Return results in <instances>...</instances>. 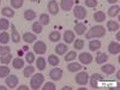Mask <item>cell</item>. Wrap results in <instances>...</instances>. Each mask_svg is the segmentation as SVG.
Masks as SVG:
<instances>
[{"label": "cell", "mask_w": 120, "mask_h": 90, "mask_svg": "<svg viewBox=\"0 0 120 90\" xmlns=\"http://www.w3.org/2000/svg\"><path fill=\"white\" fill-rule=\"evenodd\" d=\"M45 82V77L42 73H36L33 78L31 81H30V86H31L33 89H38L40 86H41Z\"/></svg>", "instance_id": "7a4b0ae2"}, {"label": "cell", "mask_w": 120, "mask_h": 90, "mask_svg": "<svg viewBox=\"0 0 120 90\" xmlns=\"http://www.w3.org/2000/svg\"><path fill=\"white\" fill-rule=\"evenodd\" d=\"M59 58L56 56V55H54V54H51L48 56V63L51 64L52 66H56V65H59Z\"/></svg>", "instance_id": "83f0119b"}, {"label": "cell", "mask_w": 120, "mask_h": 90, "mask_svg": "<svg viewBox=\"0 0 120 90\" xmlns=\"http://www.w3.org/2000/svg\"><path fill=\"white\" fill-rule=\"evenodd\" d=\"M48 11L51 12V15H58L59 12V7H58V3L55 1V0H51L48 4Z\"/></svg>", "instance_id": "8fae6325"}, {"label": "cell", "mask_w": 120, "mask_h": 90, "mask_svg": "<svg viewBox=\"0 0 120 90\" xmlns=\"http://www.w3.org/2000/svg\"><path fill=\"white\" fill-rule=\"evenodd\" d=\"M49 77H51L53 81H60L63 77V70L60 68H53L51 72H49Z\"/></svg>", "instance_id": "9c48e42d"}, {"label": "cell", "mask_w": 120, "mask_h": 90, "mask_svg": "<svg viewBox=\"0 0 120 90\" xmlns=\"http://www.w3.org/2000/svg\"><path fill=\"white\" fill-rule=\"evenodd\" d=\"M10 53H11V48H10V47H7V46H0V56L10 54Z\"/></svg>", "instance_id": "d590c367"}, {"label": "cell", "mask_w": 120, "mask_h": 90, "mask_svg": "<svg viewBox=\"0 0 120 90\" xmlns=\"http://www.w3.org/2000/svg\"><path fill=\"white\" fill-rule=\"evenodd\" d=\"M31 1H38V0H31Z\"/></svg>", "instance_id": "f5cc1de1"}, {"label": "cell", "mask_w": 120, "mask_h": 90, "mask_svg": "<svg viewBox=\"0 0 120 90\" xmlns=\"http://www.w3.org/2000/svg\"><path fill=\"white\" fill-rule=\"evenodd\" d=\"M23 0H11V5L13 8H19L23 6Z\"/></svg>", "instance_id": "74e56055"}, {"label": "cell", "mask_w": 120, "mask_h": 90, "mask_svg": "<svg viewBox=\"0 0 120 90\" xmlns=\"http://www.w3.org/2000/svg\"><path fill=\"white\" fill-rule=\"evenodd\" d=\"M60 34L58 33V31H52L51 34H49V40H51L52 42H56V41H59L60 40Z\"/></svg>", "instance_id": "d6a6232c"}, {"label": "cell", "mask_w": 120, "mask_h": 90, "mask_svg": "<svg viewBox=\"0 0 120 90\" xmlns=\"http://www.w3.org/2000/svg\"><path fill=\"white\" fill-rule=\"evenodd\" d=\"M36 66L38 67V70H45L46 68V60H45V58H38L37 60H36Z\"/></svg>", "instance_id": "f546056e"}, {"label": "cell", "mask_w": 120, "mask_h": 90, "mask_svg": "<svg viewBox=\"0 0 120 90\" xmlns=\"http://www.w3.org/2000/svg\"><path fill=\"white\" fill-rule=\"evenodd\" d=\"M8 26H10V23L7 19H4V18L0 19V30H6L8 29Z\"/></svg>", "instance_id": "8d00e7d4"}, {"label": "cell", "mask_w": 120, "mask_h": 90, "mask_svg": "<svg viewBox=\"0 0 120 90\" xmlns=\"http://www.w3.org/2000/svg\"><path fill=\"white\" fill-rule=\"evenodd\" d=\"M119 40H120V34L118 33V34H116V41H119Z\"/></svg>", "instance_id": "816d5d0a"}, {"label": "cell", "mask_w": 120, "mask_h": 90, "mask_svg": "<svg viewBox=\"0 0 120 90\" xmlns=\"http://www.w3.org/2000/svg\"><path fill=\"white\" fill-rule=\"evenodd\" d=\"M108 52L111 54H119L120 53V45H119V42L112 41L111 43L108 45Z\"/></svg>", "instance_id": "ba28073f"}, {"label": "cell", "mask_w": 120, "mask_h": 90, "mask_svg": "<svg viewBox=\"0 0 120 90\" xmlns=\"http://www.w3.org/2000/svg\"><path fill=\"white\" fill-rule=\"evenodd\" d=\"M108 3H111V4H115L116 1H119V0H107Z\"/></svg>", "instance_id": "bcb514c9"}, {"label": "cell", "mask_w": 120, "mask_h": 90, "mask_svg": "<svg viewBox=\"0 0 120 90\" xmlns=\"http://www.w3.org/2000/svg\"><path fill=\"white\" fill-rule=\"evenodd\" d=\"M25 59H26V61L29 63V64H31V63H34V60H35V56H34V53H26V55H25Z\"/></svg>", "instance_id": "7bdbcfd3"}, {"label": "cell", "mask_w": 120, "mask_h": 90, "mask_svg": "<svg viewBox=\"0 0 120 90\" xmlns=\"http://www.w3.org/2000/svg\"><path fill=\"white\" fill-rule=\"evenodd\" d=\"M116 79H118V81L120 79V71H118V72H116Z\"/></svg>", "instance_id": "c3c4849f"}, {"label": "cell", "mask_w": 120, "mask_h": 90, "mask_svg": "<svg viewBox=\"0 0 120 90\" xmlns=\"http://www.w3.org/2000/svg\"><path fill=\"white\" fill-rule=\"evenodd\" d=\"M43 90H55V85L54 83H51V82H48L45 84V86H42Z\"/></svg>", "instance_id": "b9f144b4"}, {"label": "cell", "mask_w": 120, "mask_h": 90, "mask_svg": "<svg viewBox=\"0 0 120 90\" xmlns=\"http://www.w3.org/2000/svg\"><path fill=\"white\" fill-rule=\"evenodd\" d=\"M10 75V68L6 66H0V78L7 77Z\"/></svg>", "instance_id": "836d02e7"}, {"label": "cell", "mask_w": 120, "mask_h": 90, "mask_svg": "<svg viewBox=\"0 0 120 90\" xmlns=\"http://www.w3.org/2000/svg\"><path fill=\"white\" fill-rule=\"evenodd\" d=\"M13 67L16 70H21L22 67H24V60L21 58H16L13 60Z\"/></svg>", "instance_id": "484cf974"}, {"label": "cell", "mask_w": 120, "mask_h": 90, "mask_svg": "<svg viewBox=\"0 0 120 90\" xmlns=\"http://www.w3.org/2000/svg\"><path fill=\"white\" fill-rule=\"evenodd\" d=\"M34 71H35V67H33V66H28V67H25L24 68V71H23V75H24V77H26V78H29L30 76H31L33 73H34Z\"/></svg>", "instance_id": "4dcf8cb0"}, {"label": "cell", "mask_w": 120, "mask_h": 90, "mask_svg": "<svg viewBox=\"0 0 120 90\" xmlns=\"http://www.w3.org/2000/svg\"><path fill=\"white\" fill-rule=\"evenodd\" d=\"M8 41H10V35L7 33H1L0 34V43L6 45Z\"/></svg>", "instance_id": "e575fe53"}, {"label": "cell", "mask_w": 120, "mask_h": 90, "mask_svg": "<svg viewBox=\"0 0 120 90\" xmlns=\"http://www.w3.org/2000/svg\"><path fill=\"white\" fill-rule=\"evenodd\" d=\"M107 28L109 31H118L119 30V23L114 21H108L107 22Z\"/></svg>", "instance_id": "ac0fdd59"}, {"label": "cell", "mask_w": 120, "mask_h": 90, "mask_svg": "<svg viewBox=\"0 0 120 90\" xmlns=\"http://www.w3.org/2000/svg\"><path fill=\"white\" fill-rule=\"evenodd\" d=\"M38 19H40V24H41V25H48L49 24V17L46 13H42L41 16H40Z\"/></svg>", "instance_id": "f1b7e54d"}, {"label": "cell", "mask_w": 120, "mask_h": 90, "mask_svg": "<svg viewBox=\"0 0 120 90\" xmlns=\"http://www.w3.org/2000/svg\"><path fill=\"white\" fill-rule=\"evenodd\" d=\"M67 52V46L65 43H59L56 47H55V53L58 55H63Z\"/></svg>", "instance_id": "2e32d148"}, {"label": "cell", "mask_w": 120, "mask_h": 90, "mask_svg": "<svg viewBox=\"0 0 120 90\" xmlns=\"http://www.w3.org/2000/svg\"><path fill=\"white\" fill-rule=\"evenodd\" d=\"M46 51H47V46H46L45 42L38 41V42H36V43L34 45V52H35L36 54H45Z\"/></svg>", "instance_id": "5b68a950"}, {"label": "cell", "mask_w": 120, "mask_h": 90, "mask_svg": "<svg viewBox=\"0 0 120 90\" xmlns=\"http://www.w3.org/2000/svg\"><path fill=\"white\" fill-rule=\"evenodd\" d=\"M85 30H86V28H85V25L82 24V23H77V24L75 25V31L77 33V35H83V34L85 33Z\"/></svg>", "instance_id": "44dd1931"}, {"label": "cell", "mask_w": 120, "mask_h": 90, "mask_svg": "<svg viewBox=\"0 0 120 90\" xmlns=\"http://www.w3.org/2000/svg\"><path fill=\"white\" fill-rule=\"evenodd\" d=\"M11 59H12V55H11V53H10V54L3 55L1 58H0V61H1L3 64H8L10 61H11Z\"/></svg>", "instance_id": "f35d334b"}, {"label": "cell", "mask_w": 120, "mask_h": 90, "mask_svg": "<svg viewBox=\"0 0 120 90\" xmlns=\"http://www.w3.org/2000/svg\"><path fill=\"white\" fill-rule=\"evenodd\" d=\"M18 90H29V88L26 85H21V86H18Z\"/></svg>", "instance_id": "f6af8a7d"}, {"label": "cell", "mask_w": 120, "mask_h": 90, "mask_svg": "<svg viewBox=\"0 0 120 90\" xmlns=\"http://www.w3.org/2000/svg\"><path fill=\"white\" fill-rule=\"evenodd\" d=\"M18 84V77L16 75H10V77L6 78V85L10 88V89H13L16 88Z\"/></svg>", "instance_id": "8992f818"}, {"label": "cell", "mask_w": 120, "mask_h": 90, "mask_svg": "<svg viewBox=\"0 0 120 90\" xmlns=\"http://www.w3.org/2000/svg\"><path fill=\"white\" fill-rule=\"evenodd\" d=\"M24 18L26 19V21H33V19H35V18H36L35 11H33V10H25V12H24Z\"/></svg>", "instance_id": "7402d4cb"}, {"label": "cell", "mask_w": 120, "mask_h": 90, "mask_svg": "<svg viewBox=\"0 0 120 90\" xmlns=\"http://www.w3.org/2000/svg\"><path fill=\"white\" fill-rule=\"evenodd\" d=\"M33 30H34V33H36V34H41L42 33V25L40 23H34L33 24Z\"/></svg>", "instance_id": "ab89813d"}, {"label": "cell", "mask_w": 120, "mask_h": 90, "mask_svg": "<svg viewBox=\"0 0 120 90\" xmlns=\"http://www.w3.org/2000/svg\"><path fill=\"white\" fill-rule=\"evenodd\" d=\"M0 1H1V0H0Z\"/></svg>", "instance_id": "db71d44e"}, {"label": "cell", "mask_w": 120, "mask_h": 90, "mask_svg": "<svg viewBox=\"0 0 120 90\" xmlns=\"http://www.w3.org/2000/svg\"><path fill=\"white\" fill-rule=\"evenodd\" d=\"M23 40L26 42V43H31V42H34L35 40H36V36L34 35V34H30V33H25L24 35H23Z\"/></svg>", "instance_id": "4316f807"}, {"label": "cell", "mask_w": 120, "mask_h": 90, "mask_svg": "<svg viewBox=\"0 0 120 90\" xmlns=\"http://www.w3.org/2000/svg\"><path fill=\"white\" fill-rule=\"evenodd\" d=\"M73 46H75L76 49H82L84 47V41L83 40H77V41H75Z\"/></svg>", "instance_id": "60d3db41"}, {"label": "cell", "mask_w": 120, "mask_h": 90, "mask_svg": "<svg viewBox=\"0 0 120 90\" xmlns=\"http://www.w3.org/2000/svg\"><path fill=\"white\" fill-rule=\"evenodd\" d=\"M100 48H101V42H100L98 40H93V41L89 42V49L91 52H96Z\"/></svg>", "instance_id": "5bb4252c"}, {"label": "cell", "mask_w": 120, "mask_h": 90, "mask_svg": "<svg viewBox=\"0 0 120 90\" xmlns=\"http://www.w3.org/2000/svg\"><path fill=\"white\" fill-rule=\"evenodd\" d=\"M94 19H95L96 22H98V23L106 21V15H105V12H102V11L95 12V13H94Z\"/></svg>", "instance_id": "ffe728a7"}, {"label": "cell", "mask_w": 120, "mask_h": 90, "mask_svg": "<svg viewBox=\"0 0 120 90\" xmlns=\"http://www.w3.org/2000/svg\"><path fill=\"white\" fill-rule=\"evenodd\" d=\"M102 81V77L101 75L98 73H94L91 77H90V85H91L93 89H97L98 88V82Z\"/></svg>", "instance_id": "52a82bcc"}, {"label": "cell", "mask_w": 120, "mask_h": 90, "mask_svg": "<svg viewBox=\"0 0 120 90\" xmlns=\"http://www.w3.org/2000/svg\"><path fill=\"white\" fill-rule=\"evenodd\" d=\"M7 88L6 86H4V85H0V90H6Z\"/></svg>", "instance_id": "f907efd6"}, {"label": "cell", "mask_w": 120, "mask_h": 90, "mask_svg": "<svg viewBox=\"0 0 120 90\" xmlns=\"http://www.w3.org/2000/svg\"><path fill=\"white\" fill-rule=\"evenodd\" d=\"M73 15L77 19H84L86 17V10H84L83 6H76L73 10Z\"/></svg>", "instance_id": "277c9868"}, {"label": "cell", "mask_w": 120, "mask_h": 90, "mask_svg": "<svg viewBox=\"0 0 120 90\" xmlns=\"http://www.w3.org/2000/svg\"><path fill=\"white\" fill-rule=\"evenodd\" d=\"M76 58H77V53L75 51H71L65 55V61H72V60H75Z\"/></svg>", "instance_id": "1f68e13d"}, {"label": "cell", "mask_w": 120, "mask_h": 90, "mask_svg": "<svg viewBox=\"0 0 120 90\" xmlns=\"http://www.w3.org/2000/svg\"><path fill=\"white\" fill-rule=\"evenodd\" d=\"M107 59H108V55L106 53H97L96 55V63L97 64H103L107 61Z\"/></svg>", "instance_id": "603a6c76"}, {"label": "cell", "mask_w": 120, "mask_h": 90, "mask_svg": "<svg viewBox=\"0 0 120 90\" xmlns=\"http://www.w3.org/2000/svg\"><path fill=\"white\" fill-rule=\"evenodd\" d=\"M63 90H72V88H71V86H64Z\"/></svg>", "instance_id": "7dc6e473"}, {"label": "cell", "mask_w": 120, "mask_h": 90, "mask_svg": "<svg viewBox=\"0 0 120 90\" xmlns=\"http://www.w3.org/2000/svg\"><path fill=\"white\" fill-rule=\"evenodd\" d=\"M119 10H120V7H119L118 5L109 7V8H108V16H109V17H115V16H118V15H119Z\"/></svg>", "instance_id": "cb8c5ba5"}, {"label": "cell", "mask_w": 120, "mask_h": 90, "mask_svg": "<svg viewBox=\"0 0 120 90\" xmlns=\"http://www.w3.org/2000/svg\"><path fill=\"white\" fill-rule=\"evenodd\" d=\"M64 40H65V42L67 45L72 43L75 41V34H73V31H71V30H66V31L64 33Z\"/></svg>", "instance_id": "4fadbf2b"}, {"label": "cell", "mask_w": 120, "mask_h": 90, "mask_svg": "<svg viewBox=\"0 0 120 90\" xmlns=\"http://www.w3.org/2000/svg\"><path fill=\"white\" fill-rule=\"evenodd\" d=\"M85 5L88 7H96L97 0H85Z\"/></svg>", "instance_id": "ee69618b"}, {"label": "cell", "mask_w": 120, "mask_h": 90, "mask_svg": "<svg viewBox=\"0 0 120 90\" xmlns=\"http://www.w3.org/2000/svg\"><path fill=\"white\" fill-rule=\"evenodd\" d=\"M101 70H102V72L106 73V75H112V73H114V71H115V67H114L112 64H106V65H103V66L101 67Z\"/></svg>", "instance_id": "9a60e30c"}, {"label": "cell", "mask_w": 120, "mask_h": 90, "mask_svg": "<svg viewBox=\"0 0 120 90\" xmlns=\"http://www.w3.org/2000/svg\"><path fill=\"white\" fill-rule=\"evenodd\" d=\"M1 13L5 16V17H10V18H12L15 16V10H12L11 7H4L1 10Z\"/></svg>", "instance_id": "d4e9b609"}, {"label": "cell", "mask_w": 120, "mask_h": 90, "mask_svg": "<svg viewBox=\"0 0 120 90\" xmlns=\"http://www.w3.org/2000/svg\"><path fill=\"white\" fill-rule=\"evenodd\" d=\"M11 31H12V34H11L12 41H13L15 43H18L19 41H21V36H19V33L17 31V29H16L15 24H11Z\"/></svg>", "instance_id": "7c38bea8"}, {"label": "cell", "mask_w": 120, "mask_h": 90, "mask_svg": "<svg viewBox=\"0 0 120 90\" xmlns=\"http://www.w3.org/2000/svg\"><path fill=\"white\" fill-rule=\"evenodd\" d=\"M78 58H79V61H81L82 64H85V65H88V64H90L93 61V56L89 53H81Z\"/></svg>", "instance_id": "30bf717a"}, {"label": "cell", "mask_w": 120, "mask_h": 90, "mask_svg": "<svg viewBox=\"0 0 120 90\" xmlns=\"http://www.w3.org/2000/svg\"><path fill=\"white\" fill-rule=\"evenodd\" d=\"M75 81H76V83L79 84V85H85V84L88 83V81H89V76H88L86 72H79V73L76 76Z\"/></svg>", "instance_id": "3957f363"}, {"label": "cell", "mask_w": 120, "mask_h": 90, "mask_svg": "<svg viewBox=\"0 0 120 90\" xmlns=\"http://www.w3.org/2000/svg\"><path fill=\"white\" fill-rule=\"evenodd\" d=\"M67 70L70 72H77V71H81L82 70V66L77 63H71L67 65Z\"/></svg>", "instance_id": "d6986e66"}, {"label": "cell", "mask_w": 120, "mask_h": 90, "mask_svg": "<svg viewBox=\"0 0 120 90\" xmlns=\"http://www.w3.org/2000/svg\"><path fill=\"white\" fill-rule=\"evenodd\" d=\"M60 5H61V8L64 11H68L73 6V0H61V4Z\"/></svg>", "instance_id": "e0dca14e"}, {"label": "cell", "mask_w": 120, "mask_h": 90, "mask_svg": "<svg viewBox=\"0 0 120 90\" xmlns=\"http://www.w3.org/2000/svg\"><path fill=\"white\" fill-rule=\"evenodd\" d=\"M106 35V29L101 25L93 26L86 33V38H96V37H103Z\"/></svg>", "instance_id": "6da1fadb"}, {"label": "cell", "mask_w": 120, "mask_h": 90, "mask_svg": "<svg viewBox=\"0 0 120 90\" xmlns=\"http://www.w3.org/2000/svg\"><path fill=\"white\" fill-rule=\"evenodd\" d=\"M23 55V51H18V56H22Z\"/></svg>", "instance_id": "681fc988"}]
</instances>
